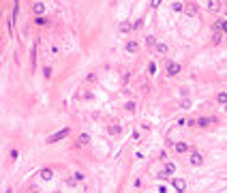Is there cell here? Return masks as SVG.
Segmentation results:
<instances>
[{"instance_id": "27", "label": "cell", "mask_w": 227, "mask_h": 193, "mask_svg": "<svg viewBox=\"0 0 227 193\" xmlns=\"http://www.w3.org/2000/svg\"><path fill=\"white\" fill-rule=\"evenodd\" d=\"M154 71H156V64L150 62V64H148V73H154Z\"/></svg>"}, {"instance_id": "23", "label": "cell", "mask_w": 227, "mask_h": 193, "mask_svg": "<svg viewBox=\"0 0 227 193\" xmlns=\"http://www.w3.org/2000/svg\"><path fill=\"white\" fill-rule=\"evenodd\" d=\"M43 75H45L47 80L51 77V67H45V69H43Z\"/></svg>"}, {"instance_id": "2", "label": "cell", "mask_w": 227, "mask_h": 193, "mask_svg": "<svg viewBox=\"0 0 227 193\" xmlns=\"http://www.w3.org/2000/svg\"><path fill=\"white\" fill-rule=\"evenodd\" d=\"M188 17H197V13H199V9H197V4H193V2H188V4H184V9H182Z\"/></svg>"}, {"instance_id": "22", "label": "cell", "mask_w": 227, "mask_h": 193, "mask_svg": "<svg viewBox=\"0 0 227 193\" xmlns=\"http://www.w3.org/2000/svg\"><path fill=\"white\" fill-rule=\"evenodd\" d=\"M73 180H75V183L84 180V174H82V172H75V174H73Z\"/></svg>"}, {"instance_id": "5", "label": "cell", "mask_w": 227, "mask_h": 193, "mask_svg": "<svg viewBox=\"0 0 227 193\" xmlns=\"http://www.w3.org/2000/svg\"><path fill=\"white\" fill-rule=\"evenodd\" d=\"M174 187H176V191H178V193H184V191H186V183H184V178H174Z\"/></svg>"}, {"instance_id": "25", "label": "cell", "mask_w": 227, "mask_h": 193, "mask_svg": "<svg viewBox=\"0 0 227 193\" xmlns=\"http://www.w3.org/2000/svg\"><path fill=\"white\" fill-rule=\"evenodd\" d=\"M161 2H163V0H150V6L156 9V6H161Z\"/></svg>"}, {"instance_id": "3", "label": "cell", "mask_w": 227, "mask_h": 193, "mask_svg": "<svg viewBox=\"0 0 227 193\" xmlns=\"http://www.w3.org/2000/svg\"><path fill=\"white\" fill-rule=\"evenodd\" d=\"M180 71H182V67L178 62H169V64H167V75H169V77H176Z\"/></svg>"}, {"instance_id": "24", "label": "cell", "mask_w": 227, "mask_h": 193, "mask_svg": "<svg viewBox=\"0 0 227 193\" xmlns=\"http://www.w3.org/2000/svg\"><path fill=\"white\" fill-rule=\"evenodd\" d=\"M17 13H19V4H17V0H15V6H13V19L17 17Z\"/></svg>"}, {"instance_id": "30", "label": "cell", "mask_w": 227, "mask_h": 193, "mask_svg": "<svg viewBox=\"0 0 227 193\" xmlns=\"http://www.w3.org/2000/svg\"><path fill=\"white\" fill-rule=\"evenodd\" d=\"M182 107H184V109H188V107H191V101H188V99H184V101H182Z\"/></svg>"}, {"instance_id": "13", "label": "cell", "mask_w": 227, "mask_h": 193, "mask_svg": "<svg viewBox=\"0 0 227 193\" xmlns=\"http://www.w3.org/2000/svg\"><path fill=\"white\" fill-rule=\"evenodd\" d=\"M154 47H156V51H159V54H167V51H169L167 43H159V41H156V45H154Z\"/></svg>"}, {"instance_id": "28", "label": "cell", "mask_w": 227, "mask_h": 193, "mask_svg": "<svg viewBox=\"0 0 227 193\" xmlns=\"http://www.w3.org/2000/svg\"><path fill=\"white\" fill-rule=\"evenodd\" d=\"M127 109L133 112V109H135V101H129V103H127Z\"/></svg>"}, {"instance_id": "11", "label": "cell", "mask_w": 227, "mask_h": 193, "mask_svg": "<svg viewBox=\"0 0 227 193\" xmlns=\"http://www.w3.org/2000/svg\"><path fill=\"white\" fill-rule=\"evenodd\" d=\"M174 172H176V165H174V163H165V170H163V174H165V176H172Z\"/></svg>"}, {"instance_id": "4", "label": "cell", "mask_w": 227, "mask_h": 193, "mask_svg": "<svg viewBox=\"0 0 227 193\" xmlns=\"http://www.w3.org/2000/svg\"><path fill=\"white\" fill-rule=\"evenodd\" d=\"M208 125H217V118H199V120H195V127H208Z\"/></svg>"}, {"instance_id": "8", "label": "cell", "mask_w": 227, "mask_h": 193, "mask_svg": "<svg viewBox=\"0 0 227 193\" xmlns=\"http://www.w3.org/2000/svg\"><path fill=\"white\" fill-rule=\"evenodd\" d=\"M191 163H193V165H201V163H204V157H201L199 152H193V154H191Z\"/></svg>"}, {"instance_id": "21", "label": "cell", "mask_w": 227, "mask_h": 193, "mask_svg": "<svg viewBox=\"0 0 227 193\" xmlns=\"http://www.w3.org/2000/svg\"><path fill=\"white\" fill-rule=\"evenodd\" d=\"M34 24H37V26H45V24H47V19L43 17V15H41V17H37V19H34Z\"/></svg>"}, {"instance_id": "19", "label": "cell", "mask_w": 227, "mask_h": 193, "mask_svg": "<svg viewBox=\"0 0 227 193\" xmlns=\"http://www.w3.org/2000/svg\"><path fill=\"white\" fill-rule=\"evenodd\" d=\"M172 9H174L176 13H180L182 9H184V4H182V2H172Z\"/></svg>"}, {"instance_id": "7", "label": "cell", "mask_w": 227, "mask_h": 193, "mask_svg": "<svg viewBox=\"0 0 227 193\" xmlns=\"http://www.w3.org/2000/svg\"><path fill=\"white\" fill-rule=\"evenodd\" d=\"M39 176H41L43 180H51V178H54V172H51L49 167H45V170H41V172H39Z\"/></svg>"}, {"instance_id": "29", "label": "cell", "mask_w": 227, "mask_h": 193, "mask_svg": "<svg viewBox=\"0 0 227 193\" xmlns=\"http://www.w3.org/2000/svg\"><path fill=\"white\" fill-rule=\"evenodd\" d=\"M17 154H19V152L13 148V150H11V154H9V157H11V161H15V159H17Z\"/></svg>"}, {"instance_id": "15", "label": "cell", "mask_w": 227, "mask_h": 193, "mask_svg": "<svg viewBox=\"0 0 227 193\" xmlns=\"http://www.w3.org/2000/svg\"><path fill=\"white\" fill-rule=\"evenodd\" d=\"M88 142H90V135H88V133H82L79 140H77V144H79V146H86Z\"/></svg>"}, {"instance_id": "16", "label": "cell", "mask_w": 227, "mask_h": 193, "mask_svg": "<svg viewBox=\"0 0 227 193\" xmlns=\"http://www.w3.org/2000/svg\"><path fill=\"white\" fill-rule=\"evenodd\" d=\"M176 150H178V152H186V150H188V144H184V142H178V144H176Z\"/></svg>"}, {"instance_id": "6", "label": "cell", "mask_w": 227, "mask_h": 193, "mask_svg": "<svg viewBox=\"0 0 227 193\" xmlns=\"http://www.w3.org/2000/svg\"><path fill=\"white\" fill-rule=\"evenodd\" d=\"M32 11H34L37 17H41V15L45 13V4H43V2H34V4H32Z\"/></svg>"}, {"instance_id": "20", "label": "cell", "mask_w": 227, "mask_h": 193, "mask_svg": "<svg viewBox=\"0 0 227 193\" xmlns=\"http://www.w3.org/2000/svg\"><path fill=\"white\" fill-rule=\"evenodd\" d=\"M146 45H150V47H152V45H156V39H154L152 35H148V37H146Z\"/></svg>"}, {"instance_id": "10", "label": "cell", "mask_w": 227, "mask_h": 193, "mask_svg": "<svg viewBox=\"0 0 227 193\" xmlns=\"http://www.w3.org/2000/svg\"><path fill=\"white\" fill-rule=\"evenodd\" d=\"M212 41H214V45H221V43H223V32H221V30H214Z\"/></svg>"}, {"instance_id": "12", "label": "cell", "mask_w": 227, "mask_h": 193, "mask_svg": "<svg viewBox=\"0 0 227 193\" xmlns=\"http://www.w3.org/2000/svg\"><path fill=\"white\" fill-rule=\"evenodd\" d=\"M137 49H139L137 41H129V43H127V51H129V54H135Z\"/></svg>"}, {"instance_id": "18", "label": "cell", "mask_w": 227, "mask_h": 193, "mask_svg": "<svg viewBox=\"0 0 227 193\" xmlns=\"http://www.w3.org/2000/svg\"><path fill=\"white\" fill-rule=\"evenodd\" d=\"M120 131H122V129H120V125H111V127H109V133H111V135H118Z\"/></svg>"}, {"instance_id": "14", "label": "cell", "mask_w": 227, "mask_h": 193, "mask_svg": "<svg viewBox=\"0 0 227 193\" xmlns=\"http://www.w3.org/2000/svg\"><path fill=\"white\" fill-rule=\"evenodd\" d=\"M131 28H133V26H131V24H129V22H122V24H120V28H118V30H120V32H122V35H127V32H131Z\"/></svg>"}, {"instance_id": "26", "label": "cell", "mask_w": 227, "mask_h": 193, "mask_svg": "<svg viewBox=\"0 0 227 193\" xmlns=\"http://www.w3.org/2000/svg\"><path fill=\"white\" fill-rule=\"evenodd\" d=\"M221 32L227 35V19H221Z\"/></svg>"}, {"instance_id": "1", "label": "cell", "mask_w": 227, "mask_h": 193, "mask_svg": "<svg viewBox=\"0 0 227 193\" xmlns=\"http://www.w3.org/2000/svg\"><path fill=\"white\" fill-rule=\"evenodd\" d=\"M67 135H69V129H60V131H56L54 135H49V138H47V144H56V142L64 140Z\"/></svg>"}, {"instance_id": "9", "label": "cell", "mask_w": 227, "mask_h": 193, "mask_svg": "<svg viewBox=\"0 0 227 193\" xmlns=\"http://www.w3.org/2000/svg\"><path fill=\"white\" fill-rule=\"evenodd\" d=\"M208 9L214 13V11H219L221 9V0H208Z\"/></svg>"}, {"instance_id": "17", "label": "cell", "mask_w": 227, "mask_h": 193, "mask_svg": "<svg viewBox=\"0 0 227 193\" xmlns=\"http://www.w3.org/2000/svg\"><path fill=\"white\" fill-rule=\"evenodd\" d=\"M217 103H227V92H225V90L217 95Z\"/></svg>"}]
</instances>
